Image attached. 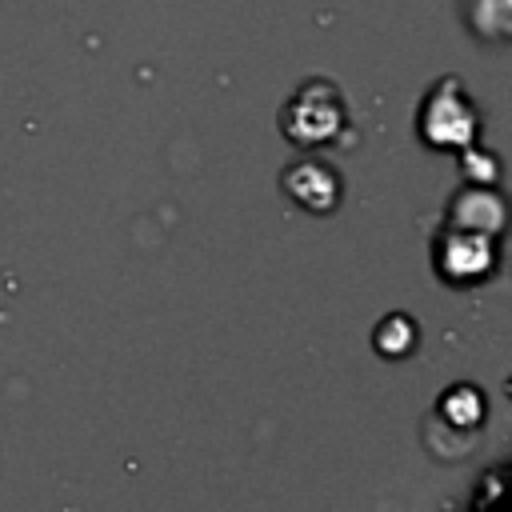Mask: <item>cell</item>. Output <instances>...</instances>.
Listing matches in <instances>:
<instances>
[{"label": "cell", "mask_w": 512, "mask_h": 512, "mask_svg": "<svg viewBox=\"0 0 512 512\" xmlns=\"http://www.w3.org/2000/svg\"><path fill=\"white\" fill-rule=\"evenodd\" d=\"M344 128H348L344 96L332 80H320V76L304 80L280 112V132L300 148L336 144V140H344Z\"/></svg>", "instance_id": "obj_1"}, {"label": "cell", "mask_w": 512, "mask_h": 512, "mask_svg": "<svg viewBox=\"0 0 512 512\" xmlns=\"http://www.w3.org/2000/svg\"><path fill=\"white\" fill-rule=\"evenodd\" d=\"M416 128L432 148H464V144H476L480 112L468 100V92L460 88V80L448 76V80H436L428 88L420 116H416Z\"/></svg>", "instance_id": "obj_2"}, {"label": "cell", "mask_w": 512, "mask_h": 512, "mask_svg": "<svg viewBox=\"0 0 512 512\" xmlns=\"http://www.w3.org/2000/svg\"><path fill=\"white\" fill-rule=\"evenodd\" d=\"M280 188L288 192V200H296L304 212H312V216H328L336 204H340V192H344V184H340V172L328 164V160H320V156H300V160H292L288 168H284V176H280Z\"/></svg>", "instance_id": "obj_3"}, {"label": "cell", "mask_w": 512, "mask_h": 512, "mask_svg": "<svg viewBox=\"0 0 512 512\" xmlns=\"http://www.w3.org/2000/svg\"><path fill=\"white\" fill-rule=\"evenodd\" d=\"M496 264V248L492 236L484 232H464V228H448L436 244V272L452 284H472L484 280Z\"/></svg>", "instance_id": "obj_4"}, {"label": "cell", "mask_w": 512, "mask_h": 512, "mask_svg": "<svg viewBox=\"0 0 512 512\" xmlns=\"http://www.w3.org/2000/svg\"><path fill=\"white\" fill-rule=\"evenodd\" d=\"M504 224V200L488 188V184H468L452 196L448 204V228H464V232H484L496 236Z\"/></svg>", "instance_id": "obj_5"}, {"label": "cell", "mask_w": 512, "mask_h": 512, "mask_svg": "<svg viewBox=\"0 0 512 512\" xmlns=\"http://www.w3.org/2000/svg\"><path fill=\"white\" fill-rule=\"evenodd\" d=\"M460 12L480 40H508V0H460Z\"/></svg>", "instance_id": "obj_6"}, {"label": "cell", "mask_w": 512, "mask_h": 512, "mask_svg": "<svg viewBox=\"0 0 512 512\" xmlns=\"http://www.w3.org/2000/svg\"><path fill=\"white\" fill-rule=\"evenodd\" d=\"M440 412H444V420H448L452 428L472 432V428H480V420H484V396H480L472 384H460V388H452V392L440 396Z\"/></svg>", "instance_id": "obj_7"}, {"label": "cell", "mask_w": 512, "mask_h": 512, "mask_svg": "<svg viewBox=\"0 0 512 512\" xmlns=\"http://www.w3.org/2000/svg\"><path fill=\"white\" fill-rule=\"evenodd\" d=\"M376 348H380V356H392V360H400V356H408L416 344H420V332H416V324L408 320V316H388L380 328H376Z\"/></svg>", "instance_id": "obj_8"}, {"label": "cell", "mask_w": 512, "mask_h": 512, "mask_svg": "<svg viewBox=\"0 0 512 512\" xmlns=\"http://www.w3.org/2000/svg\"><path fill=\"white\" fill-rule=\"evenodd\" d=\"M464 176L472 180V184H492L496 180V156L492 152H480V148H472V144H464Z\"/></svg>", "instance_id": "obj_9"}]
</instances>
